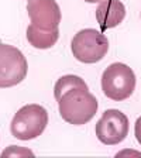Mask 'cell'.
<instances>
[{
	"instance_id": "1",
	"label": "cell",
	"mask_w": 141,
	"mask_h": 158,
	"mask_svg": "<svg viewBox=\"0 0 141 158\" xmlns=\"http://www.w3.org/2000/svg\"><path fill=\"white\" fill-rule=\"evenodd\" d=\"M59 114L66 123L83 126L96 114L97 99L89 92V88H73L65 92L58 100Z\"/></svg>"
},
{
	"instance_id": "2",
	"label": "cell",
	"mask_w": 141,
	"mask_h": 158,
	"mask_svg": "<svg viewBox=\"0 0 141 158\" xmlns=\"http://www.w3.org/2000/svg\"><path fill=\"white\" fill-rule=\"evenodd\" d=\"M102 90L106 98L114 102L126 100L135 89V73L128 65L123 62L110 64L102 75Z\"/></svg>"
},
{
	"instance_id": "3",
	"label": "cell",
	"mask_w": 141,
	"mask_h": 158,
	"mask_svg": "<svg viewBox=\"0 0 141 158\" xmlns=\"http://www.w3.org/2000/svg\"><path fill=\"white\" fill-rule=\"evenodd\" d=\"M48 124V112L39 105H27L23 106L14 114L10 131L17 140L28 141L37 138L44 133Z\"/></svg>"
},
{
	"instance_id": "4",
	"label": "cell",
	"mask_w": 141,
	"mask_h": 158,
	"mask_svg": "<svg viewBox=\"0 0 141 158\" xmlns=\"http://www.w3.org/2000/svg\"><path fill=\"white\" fill-rule=\"evenodd\" d=\"M71 49L76 61L83 64H96L102 61L109 51V40L95 28H83L75 34Z\"/></svg>"
},
{
	"instance_id": "5",
	"label": "cell",
	"mask_w": 141,
	"mask_h": 158,
	"mask_svg": "<svg viewBox=\"0 0 141 158\" xmlns=\"http://www.w3.org/2000/svg\"><path fill=\"white\" fill-rule=\"evenodd\" d=\"M28 72L26 56L19 48L0 43V89L21 83Z\"/></svg>"
},
{
	"instance_id": "6",
	"label": "cell",
	"mask_w": 141,
	"mask_h": 158,
	"mask_svg": "<svg viewBox=\"0 0 141 158\" xmlns=\"http://www.w3.org/2000/svg\"><path fill=\"white\" fill-rule=\"evenodd\" d=\"M128 127V118L124 113L117 109H109L96 123V137L105 145L120 144L127 137Z\"/></svg>"
},
{
	"instance_id": "7",
	"label": "cell",
	"mask_w": 141,
	"mask_h": 158,
	"mask_svg": "<svg viewBox=\"0 0 141 158\" xmlns=\"http://www.w3.org/2000/svg\"><path fill=\"white\" fill-rule=\"evenodd\" d=\"M27 11L31 24L47 31L58 30L62 19L61 9L55 0H28Z\"/></svg>"
},
{
	"instance_id": "8",
	"label": "cell",
	"mask_w": 141,
	"mask_h": 158,
	"mask_svg": "<svg viewBox=\"0 0 141 158\" xmlns=\"http://www.w3.org/2000/svg\"><path fill=\"white\" fill-rule=\"evenodd\" d=\"M126 6L120 0H103L96 7V20L102 30L114 28L123 23Z\"/></svg>"
},
{
	"instance_id": "9",
	"label": "cell",
	"mask_w": 141,
	"mask_h": 158,
	"mask_svg": "<svg viewBox=\"0 0 141 158\" xmlns=\"http://www.w3.org/2000/svg\"><path fill=\"white\" fill-rule=\"evenodd\" d=\"M27 41H28L34 48L38 49H48L56 44L59 38V30H52V31H47V30L37 28L35 26L30 24L27 27Z\"/></svg>"
},
{
	"instance_id": "10",
	"label": "cell",
	"mask_w": 141,
	"mask_h": 158,
	"mask_svg": "<svg viewBox=\"0 0 141 158\" xmlns=\"http://www.w3.org/2000/svg\"><path fill=\"white\" fill-rule=\"evenodd\" d=\"M73 88H88L86 82L83 81L81 76L78 75H64L55 82L54 86V96H55V100L58 102L59 98L64 95L65 92L71 90Z\"/></svg>"
},
{
	"instance_id": "11",
	"label": "cell",
	"mask_w": 141,
	"mask_h": 158,
	"mask_svg": "<svg viewBox=\"0 0 141 158\" xmlns=\"http://www.w3.org/2000/svg\"><path fill=\"white\" fill-rule=\"evenodd\" d=\"M34 157V152L28 148L20 147V145H9V147L2 152V158L3 157Z\"/></svg>"
},
{
	"instance_id": "12",
	"label": "cell",
	"mask_w": 141,
	"mask_h": 158,
	"mask_svg": "<svg viewBox=\"0 0 141 158\" xmlns=\"http://www.w3.org/2000/svg\"><path fill=\"white\" fill-rule=\"evenodd\" d=\"M134 135L137 138V141L141 144V116L135 120V124H134Z\"/></svg>"
},
{
	"instance_id": "13",
	"label": "cell",
	"mask_w": 141,
	"mask_h": 158,
	"mask_svg": "<svg viewBox=\"0 0 141 158\" xmlns=\"http://www.w3.org/2000/svg\"><path fill=\"white\" fill-rule=\"evenodd\" d=\"M126 154H127V155H130V154H131V155H140V157H141V152H138V151H122V152H118V157H120V155H126Z\"/></svg>"
},
{
	"instance_id": "14",
	"label": "cell",
	"mask_w": 141,
	"mask_h": 158,
	"mask_svg": "<svg viewBox=\"0 0 141 158\" xmlns=\"http://www.w3.org/2000/svg\"><path fill=\"white\" fill-rule=\"evenodd\" d=\"M86 3H100V2H103V0H85Z\"/></svg>"
}]
</instances>
